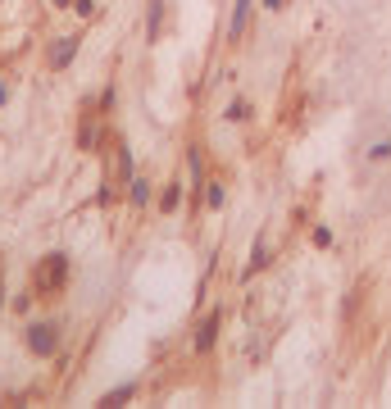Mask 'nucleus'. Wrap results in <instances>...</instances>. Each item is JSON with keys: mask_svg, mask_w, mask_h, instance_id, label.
I'll list each match as a JSON object with an SVG mask.
<instances>
[{"mask_svg": "<svg viewBox=\"0 0 391 409\" xmlns=\"http://www.w3.org/2000/svg\"><path fill=\"white\" fill-rule=\"evenodd\" d=\"M264 264H269V246L264 241H255V250H251V264H246V278H255Z\"/></svg>", "mask_w": 391, "mask_h": 409, "instance_id": "nucleus-4", "label": "nucleus"}, {"mask_svg": "<svg viewBox=\"0 0 391 409\" xmlns=\"http://www.w3.org/2000/svg\"><path fill=\"white\" fill-rule=\"evenodd\" d=\"M264 9H282V0H264Z\"/></svg>", "mask_w": 391, "mask_h": 409, "instance_id": "nucleus-13", "label": "nucleus"}, {"mask_svg": "<svg viewBox=\"0 0 391 409\" xmlns=\"http://www.w3.org/2000/svg\"><path fill=\"white\" fill-rule=\"evenodd\" d=\"M314 246L328 250V246H332V232H328V228H314Z\"/></svg>", "mask_w": 391, "mask_h": 409, "instance_id": "nucleus-11", "label": "nucleus"}, {"mask_svg": "<svg viewBox=\"0 0 391 409\" xmlns=\"http://www.w3.org/2000/svg\"><path fill=\"white\" fill-rule=\"evenodd\" d=\"M391 155V141H383V145H373V150H369V160H387Z\"/></svg>", "mask_w": 391, "mask_h": 409, "instance_id": "nucleus-12", "label": "nucleus"}, {"mask_svg": "<svg viewBox=\"0 0 391 409\" xmlns=\"http://www.w3.org/2000/svg\"><path fill=\"white\" fill-rule=\"evenodd\" d=\"M37 282H41L46 291H55L64 282V255H51V264H41L37 268Z\"/></svg>", "mask_w": 391, "mask_h": 409, "instance_id": "nucleus-2", "label": "nucleus"}, {"mask_svg": "<svg viewBox=\"0 0 391 409\" xmlns=\"http://www.w3.org/2000/svg\"><path fill=\"white\" fill-rule=\"evenodd\" d=\"M246 14H251V0H237V9H232V37H241Z\"/></svg>", "mask_w": 391, "mask_h": 409, "instance_id": "nucleus-6", "label": "nucleus"}, {"mask_svg": "<svg viewBox=\"0 0 391 409\" xmlns=\"http://www.w3.org/2000/svg\"><path fill=\"white\" fill-rule=\"evenodd\" d=\"M73 51H78V41H73V37H64V41H60V46H55V55H51V64H55V68H64V64H69V60H73Z\"/></svg>", "mask_w": 391, "mask_h": 409, "instance_id": "nucleus-5", "label": "nucleus"}, {"mask_svg": "<svg viewBox=\"0 0 391 409\" xmlns=\"http://www.w3.org/2000/svg\"><path fill=\"white\" fill-rule=\"evenodd\" d=\"M227 119H232V123L251 119V110H246V100H232V105H227Z\"/></svg>", "mask_w": 391, "mask_h": 409, "instance_id": "nucleus-7", "label": "nucleus"}, {"mask_svg": "<svg viewBox=\"0 0 391 409\" xmlns=\"http://www.w3.org/2000/svg\"><path fill=\"white\" fill-rule=\"evenodd\" d=\"M218 318H223V314L214 309V314H209L205 323H200V337H196V350H200V355H205V350L214 346V337H218Z\"/></svg>", "mask_w": 391, "mask_h": 409, "instance_id": "nucleus-3", "label": "nucleus"}, {"mask_svg": "<svg viewBox=\"0 0 391 409\" xmlns=\"http://www.w3.org/2000/svg\"><path fill=\"white\" fill-rule=\"evenodd\" d=\"M178 200H183V187H168L164 200H159V209H178Z\"/></svg>", "mask_w": 391, "mask_h": 409, "instance_id": "nucleus-8", "label": "nucleus"}, {"mask_svg": "<svg viewBox=\"0 0 391 409\" xmlns=\"http://www.w3.org/2000/svg\"><path fill=\"white\" fill-rule=\"evenodd\" d=\"M205 200H209V209H218V204H223V187H218V182H209Z\"/></svg>", "mask_w": 391, "mask_h": 409, "instance_id": "nucleus-10", "label": "nucleus"}, {"mask_svg": "<svg viewBox=\"0 0 391 409\" xmlns=\"http://www.w3.org/2000/svg\"><path fill=\"white\" fill-rule=\"evenodd\" d=\"M132 200H137V204H146V200H150V187H146L141 178H132Z\"/></svg>", "mask_w": 391, "mask_h": 409, "instance_id": "nucleus-9", "label": "nucleus"}, {"mask_svg": "<svg viewBox=\"0 0 391 409\" xmlns=\"http://www.w3.org/2000/svg\"><path fill=\"white\" fill-rule=\"evenodd\" d=\"M55 341H60V337H55V327H51V323H37L32 332H27V346H32L37 355H51Z\"/></svg>", "mask_w": 391, "mask_h": 409, "instance_id": "nucleus-1", "label": "nucleus"}]
</instances>
